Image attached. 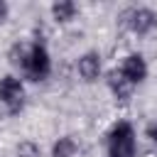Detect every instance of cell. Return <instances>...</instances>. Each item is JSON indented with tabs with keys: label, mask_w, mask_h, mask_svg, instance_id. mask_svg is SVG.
<instances>
[{
	"label": "cell",
	"mask_w": 157,
	"mask_h": 157,
	"mask_svg": "<svg viewBox=\"0 0 157 157\" xmlns=\"http://www.w3.org/2000/svg\"><path fill=\"white\" fill-rule=\"evenodd\" d=\"M135 128L125 120L115 123L108 132V157H135Z\"/></svg>",
	"instance_id": "cell-1"
},
{
	"label": "cell",
	"mask_w": 157,
	"mask_h": 157,
	"mask_svg": "<svg viewBox=\"0 0 157 157\" xmlns=\"http://www.w3.org/2000/svg\"><path fill=\"white\" fill-rule=\"evenodd\" d=\"M120 25L137 37L150 34L157 27V12L150 7H128L120 12Z\"/></svg>",
	"instance_id": "cell-2"
},
{
	"label": "cell",
	"mask_w": 157,
	"mask_h": 157,
	"mask_svg": "<svg viewBox=\"0 0 157 157\" xmlns=\"http://www.w3.org/2000/svg\"><path fill=\"white\" fill-rule=\"evenodd\" d=\"M0 103L10 115L20 113L25 108V83L17 76H2L0 78Z\"/></svg>",
	"instance_id": "cell-3"
},
{
	"label": "cell",
	"mask_w": 157,
	"mask_h": 157,
	"mask_svg": "<svg viewBox=\"0 0 157 157\" xmlns=\"http://www.w3.org/2000/svg\"><path fill=\"white\" fill-rule=\"evenodd\" d=\"M52 74V56L44 42H32V56L29 64L25 69V78L27 81H44Z\"/></svg>",
	"instance_id": "cell-4"
},
{
	"label": "cell",
	"mask_w": 157,
	"mask_h": 157,
	"mask_svg": "<svg viewBox=\"0 0 157 157\" xmlns=\"http://www.w3.org/2000/svg\"><path fill=\"white\" fill-rule=\"evenodd\" d=\"M132 86H137V83H142L145 78H147V61H145V56L142 54H137V52H132V54H128V56H123V61H120V69H118Z\"/></svg>",
	"instance_id": "cell-5"
},
{
	"label": "cell",
	"mask_w": 157,
	"mask_h": 157,
	"mask_svg": "<svg viewBox=\"0 0 157 157\" xmlns=\"http://www.w3.org/2000/svg\"><path fill=\"white\" fill-rule=\"evenodd\" d=\"M76 71H78V76H81L86 83L98 81V76H101V71H103L101 54H98V52H86V54H81L78 61H76Z\"/></svg>",
	"instance_id": "cell-6"
},
{
	"label": "cell",
	"mask_w": 157,
	"mask_h": 157,
	"mask_svg": "<svg viewBox=\"0 0 157 157\" xmlns=\"http://www.w3.org/2000/svg\"><path fill=\"white\" fill-rule=\"evenodd\" d=\"M105 83H108V88H110V93H113V98L115 101H120V103H125L130 96H132V83L118 71V69H113V71H108V78H105Z\"/></svg>",
	"instance_id": "cell-7"
},
{
	"label": "cell",
	"mask_w": 157,
	"mask_h": 157,
	"mask_svg": "<svg viewBox=\"0 0 157 157\" xmlns=\"http://www.w3.org/2000/svg\"><path fill=\"white\" fill-rule=\"evenodd\" d=\"M29 56H32V42H15V44L10 47V52H7L10 64H12L15 69H20L22 74H25V69H27V64H29Z\"/></svg>",
	"instance_id": "cell-8"
},
{
	"label": "cell",
	"mask_w": 157,
	"mask_h": 157,
	"mask_svg": "<svg viewBox=\"0 0 157 157\" xmlns=\"http://www.w3.org/2000/svg\"><path fill=\"white\" fill-rule=\"evenodd\" d=\"M49 12H52V20H54V22L66 25V22H71V20L76 17L78 7H76V2H71V0H56V2L49 7Z\"/></svg>",
	"instance_id": "cell-9"
},
{
	"label": "cell",
	"mask_w": 157,
	"mask_h": 157,
	"mask_svg": "<svg viewBox=\"0 0 157 157\" xmlns=\"http://www.w3.org/2000/svg\"><path fill=\"white\" fill-rule=\"evenodd\" d=\"M76 152H78V142L71 135H64L52 145V157H74Z\"/></svg>",
	"instance_id": "cell-10"
},
{
	"label": "cell",
	"mask_w": 157,
	"mask_h": 157,
	"mask_svg": "<svg viewBox=\"0 0 157 157\" xmlns=\"http://www.w3.org/2000/svg\"><path fill=\"white\" fill-rule=\"evenodd\" d=\"M15 152H17V157H39V155H42V152H39V145L32 142V140H22Z\"/></svg>",
	"instance_id": "cell-11"
},
{
	"label": "cell",
	"mask_w": 157,
	"mask_h": 157,
	"mask_svg": "<svg viewBox=\"0 0 157 157\" xmlns=\"http://www.w3.org/2000/svg\"><path fill=\"white\" fill-rule=\"evenodd\" d=\"M145 137H147L152 145H157V118H155L152 123H147V128H145Z\"/></svg>",
	"instance_id": "cell-12"
},
{
	"label": "cell",
	"mask_w": 157,
	"mask_h": 157,
	"mask_svg": "<svg viewBox=\"0 0 157 157\" xmlns=\"http://www.w3.org/2000/svg\"><path fill=\"white\" fill-rule=\"evenodd\" d=\"M7 15H10V5H7L5 0H0V22H5Z\"/></svg>",
	"instance_id": "cell-13"
}]
</instances>
